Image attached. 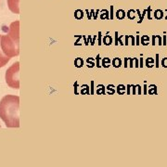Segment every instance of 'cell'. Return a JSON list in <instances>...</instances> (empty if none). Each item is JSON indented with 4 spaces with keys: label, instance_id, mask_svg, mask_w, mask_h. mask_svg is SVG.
<instances>
[{
    "label": "cell",
    "instance_id": "30bf717a",
    "mask_svg": "<svg viewBox=\"0 0 167 167\" xmlns=\"http://www.w3.org/2000/svg\"><path fill=\"white\" fill-rule=\"evenodd\" d=\"M112 65L115 67V68H118L122 65V61L119 58H115L113 60H112Z\"/></svg>",
    "mask_w": 167,
    "mask_h": 167
},
{
    "label": "cell",
    "instance_id": "52a82bcc",
    "mask_svg": "<svg viewBox=\"0 0 167 167\" xmlns=\"http://www.w3.org/2000/svg\"><path fill=\"white\" fill-rule=\"evenodd\" d=\"M116 17H117V19H119V20L125 19V10H123V9L117 10V12H116Z\"/></svg>",
    "mask_w": 167,
    "mask_h": 167
},
{
    "label": "cell",
    "instance_id": "4fadbf2b",
    "mask_svg": "<svg viewBox=\"0 0 167 167\" xmlns=\"http://www.w3.org/2000/svg\"><path fill=\"white\" fill-rule=\"evenodd\" d=\"M112 39L111 36L107 35V36L104 37V43H105V45H110V44H112Z\"/></svg>",
    "mask_w": 167,
    "mask_h": 167
},
{
    "label": "cell",
    "instance_id": "5bb4252c",
    "mask_svg": "<svg viewBox=\"0 0 167 167\" xmlns=\"http://www.w3.org/2000/svg\"><path fill=\"white\" fill-rule=\"evenodd\" d=\"M117 91H118L119 94H124V93L125 92V86H123V85L119 86L118 88H117Z\"/></svg>",
    "mask_w": 167,
    "mask_h": 167
},
{
    "label": "cell",
    "instance_id": "7a4b0ae2",
    "mask_svg": "<svg viewBox=\"0 0 167 167\" xmlns=\"http://www.w3.org/2000/svg\"><path fill=\"white\" fill-rule=\"evenodd\" d=\"M1 48L5 55L9 58L17 57L20 54V21L16 20L9 26L7 33L1 35Z\"/></svg>",
    "mask_w": 167,
    "mask_h": 167
},
{
    "label": "cell",
    "instance_id": "ac0fdd59",
    "mask_svg": "<svg viewBox=\"0 0 167 167\" xmlns=\"http://www.w3.org/2000/svg\"><path fill=\"white\" fill-rule=\"evenodd\" d=\"M139 66H140L141 68L143 67V59H142V58L140 59V65H139Z\"/></svg>",
    "mask_w": 167,
    "mask_h": 167
},
{
    "label": "cell",
    "instance_id": "5b68a950",
    "mask_svg": "<svg viewBox=\"0 0 167 167\" xmlns=\"http://www.w3.org/2000/svg\"><path fill=\"white\" fill-rule=\"evenodd\" d=\"M0 39H1V35H0ZM11 58L7 57V55L4 54L2 48H1V45H0V68L4 67L5 65H7V63L10 60Z\"/></svg>",
    "mask_w": 167,
    "mask_h": 167
},
{
    "label": "cell",
    "instance_id": "6da1fadb",
    "mask_svg": "<svg viewBox=\"0 0 167 167\" xmlns=\"http://www.w3.org/2000/svg\"><path fill=\"white\" fill-rule=\"evenodd\" d=\"M20 97L7 95L0 100V118L7 127H20Z\"/></svg>",
    "mask_w": 167,
    "mask_h": 167
},
{
    "label": "cell",
    "instance_id": "8fae6325",
    "mask_svg": "<svg viewBox=\"0 0 167 167\" xmlns=\"http://www.w3.org/2000/svg\"><path fill=\"white\" fill-rule=\"evenodd\" d=\"M149 94L151 95H154V94H157V87L155 85H152L150 86V88H149Z\"/></svg>",
    "mask_w": 167,
    "mask_h": 167
},
{
    "label": "cell",
    "instance_id": "ba28073f",
    "mask_svg": "<svg viewBox=\"0 0 167 167\" xmlns=\"http://www.w3.org/2000/svg\"><path fill=\"white\" fill-rule=\"evenodd\" d=\"M146 66H147L148 68L153 67V66H154V59H153L152 58H148V59H146Z\"/></svg>",
    "mask_w": 167,
    "mask_h": 167
},
{
    "label": "cell",
    "instance_id": "e0dca14e",
    "mask_svg": "<svg viewBox=\"0 0 167 167\" xmlns=\"http://www.w3.org/2000/svg\"><path fill=\"white\" fill-rule=\"evenodd\" d=\"M158 58H159V55L157 54L156 55V67H159V59H158Z\"/></svg>",
    "mask_w": 167,
    "mask_h": 167
},
{
    "label": "cell",
    "instance_id": "9c48e42d",
    "mask_svg": "<svg viewBox=\"0 0 167 167\" xmlns=\"http://www.w3.org/2000/svg\"><path fill=\"white\" fill-rule=\"evenodd\" d=\"M137 11L136 10H134V9H130V10H128V12L126 13L127 14V17L130 19V20H134L135 18H136V13Z\"/></svg>",
    "mask_w": 167,
    "mask_h": 167
},
{
    "label": "cell",
    "instance_id": "277c9868",
    "mask_svg": "<svg viewBox=\"0 0 167 167\" xmlns=\"http://www.w3.org/2000/svg\"><path fill=\"white\" fill-rule=\"evenodd\" d=\"M8 8L15 14H19V0H7Z\"/></svg>",
    "mask_w": 167,
    "mask_h": 167
},
{
    "label": "cell",
    "instance_id": "44dd1931",
    "mask_svg": "<svg viewBox=\"0 0 167 167\" xmlns=\"http://www.w3.org/2000/svg\"><path fill=\"white\" fill-rule=\"evenodd\" d=\"M144 94H147V86H144Z\"/></svg>",
    "mask_w": 167,
    "mask_h": 167
},
{
    "label": "cell",
    "instance_id": "8992f818",
    "mask_svg": "<svg viewBox=\"0 0 167 167\" xmlns=\"http://www.w3.org/2000/svg\"><path fill=\"white\" fill-rule=\"evenodd\" d=\"M154 17L156 20H161L164 18V11L162 9H156L154 11Z\"/></svg>",
    "mask_w": 167,
    "mask_h": 167
},
{
    "label": "cell",
    "instance_id": "7402d4cb",
    "mask_svg": "<svg viewBox=\"0 0 167 167\" xmlns=\"http://www.w3.org/2000/svg\"><path fill=\"white\" fill-rule=\"evenodd\" d=\"M166 11H167V9H166ZM165 19H166V20H167V16H166V17H165Z\"/></svg>",
    "mask_w": 167,
    "mask_h": 167
},
{
    "label": "cell",
    "instance_id": "9a60e30c",
    "mask_svg": "<svg viewBox=\"0 0 167 167\" xmlns=\"http://www.w3.org/2000/svg\"><path fill=\"white\" fill-rule=\"evenodd\" d=\"M162 66L165 67V68H167V58H164L163 60H162Z\"/></svg>",
    "mask_w": 167,
    "mask_h": 167
},
{
    "label": "cell",
    "instance_id": "ffe728a7",
    "mask_svg": "<svg viewBox=\"0 0 167 167\" xmlns=\"http://www.w3.org/2000/svg\"><path fill=\"white\" fill-rule=\"evenodd\" d=\"M136 44H137V45H139V37H138V36L137 37V43H136Z\"/></svg>",
    "mask_w": 167,
    "mask_h": 167
},
{
    "label": "cell",
    "instance_id": "d6986e66",
    "mask_svg": "<svg viewBox=\"0 0 167 167\" xmlns=\"http://www.w3.org/2000/svg\"><path fill=\"white\" fill-rule=\"evenodd\" d=\"M164 45H166V36L164 35Z\"/></svg>",
    "mask_w": 167,
    "mask_h": 167
},
{
    "label": "cell",
    "instance_id": "7c38bea8",
    "mask_svg": "<svg viewBox=\"0 0 167 167\" xmlns=\"http://www.w3.org/2000/svg\"><path fill=\"white\" fill-rule=\"evenodd\" d=\"M149 41H150V37L149 35H143L141 37V44L143 46H147L149 44Z\"/></svg>",
    "mask_w": 167,
    "mask_h": 167
},
{
    "label": "cell",
    "instance_id": "2e32d148",
    "mask_svg": "<svg viewBox=\"0 0 167 167\" xmlns=\"http://www.w3.org/2000/svg\"><path fill=\"white\" fill-rule=\"evenodd\" d=\"M147 12H148V18H149V20H152V17H151V7H149V8L147 9Z\"/></svg>",
    "mask_w": 167,
    "mask_h": 167
},
{
    "label": "cell",
    "instance_id": "3957f363",
    "mask_svg": "<svg viewBox=\"0 0 167 167\" xmlns=\"http://www.w3.org/2000/svg\"><path fill=\"white\" fill-rule=\"evenodd\" d=\"M19 71H20V62L17 61L13 63L6 72V82L7 86L11 88H15V89L20 88Z\"/></svg>",
    "mask_w": 167,
    "mask_h": 167
}]
</instances>
